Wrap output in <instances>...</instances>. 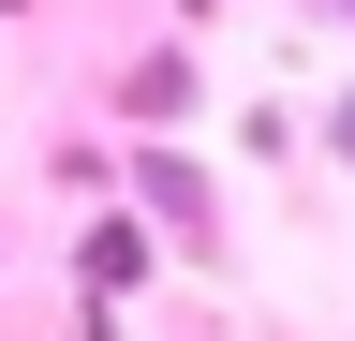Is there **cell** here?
I'll use <instances>...</instances> for the list:
<instances>
[{
    "label": "cell",
    "mask_w": 355,
    "mask_h": 341,
    "mask_svg": "<svg viewBox=\"0 0 355 341\" xmlns=\"http://www.w3.org/2000/svg\"><path fill=\"white\" fill-rule=\"evenodd\" d=\"M148 208L178 223V252H222V238H207V178H193V163H163V149H148Z\"/></svg>",
    "instance_id": "1"
},
{
    "label": "cell",
    "mask_w": 355,
    "mask_h": 341,
    "mask_svg": "<svg viewBox=\"0 0 355 341\" xmlns=\"http://www.w3.org/2000/svg\"><path fill=\"white\" fill-rule=\"evenodd\" d=\"M133 267H148V223H104V238H89V282H104V297H119Z\"/></svg>",
    "instance_id": "2"
},
{
    "label": "cell",
    "mask_w": 355,
    "mask_h": 341,
    "mask_svg": "<svg viewBox=\"0 0 355 341\" xmlns=\"http://www.w3.org/2000/svg\"><path fill=\"white\" fill-rule=\"evenodd\" d=\"M340 163H355V104H340Z\"/></svg>",
    "instance_id": "3"
}]
</instances>
